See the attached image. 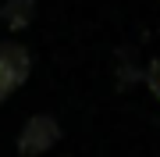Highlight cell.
<instances>
[{
    "label": "cell",
    "mask_w": 160,
    "mask_h": 157,
    "mask_svg": "<svg viewBox=\"0 0 160 157\" xmlns=\"http://www.w3.org/2000/svg\"><path fill=\"white\" fill-rule=\"evenodd\" d=\"M57 139H61V125L53 122L50 114H32L29 122L22 125V132H18V150L25 157H39Z\"/></svg>",
    "instance_id": "obj_1"
},
{
    "label": "cell",
    "mask_w": 160,
    "mask_h": 157,
    "mask_svg": "<svg viewBox=\"0 0 160 157\" xmlns=\"http://www.w3.org/2000/svg\"><path fill=\"white\" fill-rule=\"evenodd\" d=\"M29 50L18 47V43H0V104L29 79Z\"/></svg>",
    "instance_id": "obj_2"
},
{
    "label": "cell",
    "mask_w": 160,
    "mask_h": 157,
    "mask_svg": "<svg viewBox=\"0 0 160 157\" xmlns=\"http://www.w3.org/2000/svg\"><path fill=\"white\" fill-rule=\"evenodd\" d=\"M32 14H36L32 0H7V4L0 7V18H4L7 29H25V25L32 22Z\"/></svg>",
    "instance_id": "obj_3"
},
{
    "label": "cell",
    "mask_w": 160,
    "mask_h": 157,
    "mask_svg": "<svg viewBox=\"0 0 160 157\" xmlns=\"http://www.w3.org/2000/svg\"><path fill=\"white\" fill-rule=\"evenodd\" d=\"M149 89L160 97V61H153V64H149Z\"/></svg>",
    "instance_id": "obj_4"
}]
</instances>
